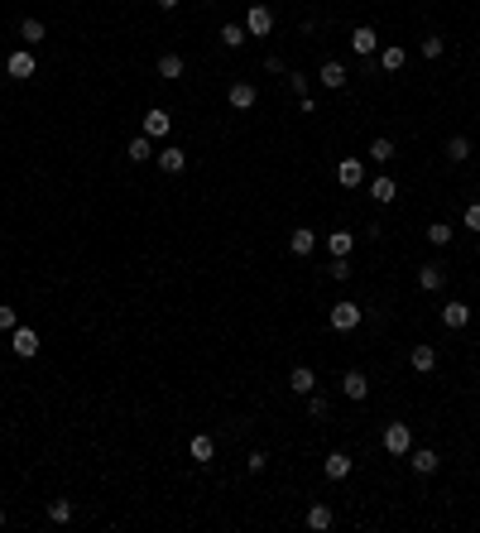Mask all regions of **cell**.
<instances>
[{
    "label": "cell",
    "mask_w": 480,
    "mask_h": 533,
    "mask_svg": "<svg viewBox=\"0 0 480 533\" xmlns=\"http://www.w3.org/2000/svg\"><path fill=\"white\" fill-rule=\"evenodd\" d=\"M379 442H384V452L389 456H408L413 452V432H408V423H389Z\"/></svg>",
    "instance_id": "6da1fadb"
},
{
    "label": "cell",
    "mask_w": 480,
    "mask_h": 533,
    "mask_svg": "<svg viewBox=\"0 0 480 533\" xmlns=\"http://www.w3.org/2000/svg\"><path fill=\"white\" fill-rule=\"evenodd\" d=\"M245 29H250V34H260V39H265V34H274V10H269V5H250Z\"/></svg>",
    "instance_id": "7a4b0ae2"
},
{
    "label": "cell",
    "mask_w": 480,
    "mask_h": 533,
    "mask_svg": "<svg viewBox=\"0 0 480 533\" xmlns=\"http://www.w3.org/2000/svg\"><path fill=\"white\" fill-rule=\"evenodd\" d=\"M5 73L15 82H25V77H34V54H25V49H15V54L5 58Z\"/></svg>",
    "instance_id": "3957f363"
},
{
    "label": "cell",
    "mask_w": 480,
    "mask_h": 533,
    "mask_svg": "<svg viewBox=\"0 0 480 533\" xmlns=\"http://www.w3.org/2000/svg\"><path fill=\"white\" fill-rule=\"evenodd\" d=\"M173 130V115H168V111H144V134H149V139H163V134Z\"/></svg>",
    "instance_id": "277c9868"
},
{
    "label": "cell",
    "mask_w": 480,
    "mask_h": 533,
    "mask_svg": "<svg viewBox=\"0 0 480 533\" xmlns=\"http://www.w3.org/2000/svg\"><path fill=\"white\" fill-rule=\"evenodd\" d=\"M331 327H336V332H355V327H360V308H355V303H336V308H331Z\"/></svg>",
    "instance_id": "5b68a950"
},
{
    "label": "cell",
    "mask_w": 480,
    "mask_h": 533,
    "mask_svg": "<svg viewBox=\"0 0 480 533\" xmlns=\"http://www.w3.org/2000/svg\"><path fill=\"white\" fill-rule=\"evenodd\" d=\"M10 346H15V356H20V360H34V356H39V332L15 327V341H10Z\"/></svg>",
    "instance_id": "8992f818"
},
{
    "label": "cell",
    "mask_w": 480,
    "mask_h": 533,
    "mask_svg": "<svg viewBox=\"0 0 480 533\" xmlns=\"http://www.w3.org/2000/svg\"><path fill=\"white\" fill-rule=\"evenodd\" d=\"M341 394H346V399H355V403H360V399H365V394H370V380H365V375H360V370H346V375H341Z\"/></svg>",
    "instance_id": "52a82bcc"
},
{
    "label": "cell",
    "mask_w": 480,
    "mask_h": 533,
    "mask_svg": "<svg viewBox=\"0 0 480 533\" xmlns=\"http://www.w3.org/2000/svg\"><path fill=\"white\" fill-rule=\"evenodd\" d=\"M336 178H341V187H360L365 183V163L360 159H341L336 163Z\"/></svg>",
    "instance_id": "ba28073f"
},
{
    "label": "cell",
    "mask_w": 480,
    "mask_h": 533,
    "mask_svg": "<svg viewBox=\"0 0 480 533\" xmlns=\"http://www.w3.org/2000/svg\"><path fill=\"white\" fill-rule=\"evenodd\" d=\"M408 365H413L418 375H432L437 370V346H413L408 351Z\"/></svg>",
    "instance_id": "9c48e42d"
},
{
    "label": "cell",
    "mask_w": 480,
    "mask_h": 533,
    "mask_svg": "<svg viewBox=\"0 0 480 533\" xmlns=\"http://www.w3.org/2000/svg\"><path fill=\"white\" fill-rule=\"evenodd\" d=\"M317 82H322V87H327V92H341V87H346V68H341V63L331 58V63H322Z\"/></svg>",
    "instance_id": "30bf717a"
},
{
    "label": "cell",
    "mask_w": 480,
    "mask_h": 533,
    "mask_svg": "<svg viewBox=\"0 0 480 533\" xmlns=\"http://www.w3.org/2000/svg\"><path fill=\"white\" fill-rule=\"evenodd\" d=\"M350 49H355V54H374V49H379V34H374L370 25H355L350 29Z\"/></svg>",
    "instance_id": "8fae6325"
},
{
    "label": "cell",
    "mask_w": 480,
    "mask_h": 533,
    "mask_svg": "<svg viewBox=\"0 0 480 533\" xmlns=\"http://www.w3.org/2000/svg\"><path fill=\"white\" fill-rule=\"evenodd\" d=\"M226 101H231V106H236V111H250V106H255V101H260V92H255L250 82H236V87L226 92Z\"/></svg>",
    "instance_id": "7c38bea8"
},
{
    "label": "cell",
    "mask_w": 480,
    "mask_h": 533,
    "mask_svg": "<svg viewBox=\"0 0 480 533\" xmlns=\"http://www.w3.org/2000/svg\"><path fill=\"white\" fill-rule=\"evenodd\" d=\"M408 466H413L418 476H432V471L442 466V456L432 452V447H423V452H408Z\"/></svg>",
    "instance_id": "4fadbf2b"
},
{
    "label": "cell",
    "mask_w": 480,
    "mask_h": 533,
    "mask_svg": "<svg viewBox=\"0 0 480 533\" xmlns=\"http://www.w3.org/2000/svg\"><path fill=\"white\" fill-rule=\"evenodd\" d=\"M154 159H159L163 173H183V168H187V149H173V144H163V154H154Z\"/></svg>",
    "instance_id": "5bb4252c"
},
{
    "label": "cell",
    "mask_w": 480,
    "mask_h": 533,
    "mask_svg": "<svg viewBox=\"0 0 480 533\" xmlns=\"http://www.w3.org/2000/svg\"><path fill=\"white\" fill-rule=\"evenodd\" d=\"M442 284H447V269H442V265H423V269H418V289L437 294Z\"/></svg>",
    "instance_id": "9a60e30c"
},
{
    "label": "cell",
    "mask_w": 480,
    "mask_h": 533,
    "mask_svg": "<svg viewBox=\"0 0 480 533\" xmlns=\"http://www.w3.org/2000/svg\"><path fill=\"white\" fill-rule=\"evenodd\" d=\"M289 389H293V394H303V399H308V394L317 389V375L308 370V365H298V370L289 375Z\"/></svg>",
    "instance_id": "2e32d148"
},
{
    "label": "cell",
    "mask_w": 480,
    "mask_h": 533,
    "mask_svg": "<svg viewBox=\"0 0 480 533\" xmlns=\"http://www.w3.org/2000/svg\"><path fill=\"white\" fill-rule=\"evenodd\" d=\"M187 452H192V461H202V466H207V461H212V456H216V442H212V437H207V432H197V437L187 442Z\"/></svg>",
    "instance_id": "e0dca14e"
},
{
    "label": "cell",
    "mask_w": 480,
    "mask_h": 533,
    "mask_svg": "<svg viewBox=\"0 0 480 533\" xmlns=\"http://www.w3.org/2000/svg\"><path fill=\"white\" fill-rule=\"evenodd\" d=\"M322 471H327L331 480H346V476H350V456H346V452H331L327 461H322Z\"/></svg>",
    "instance_id": "ac0fdd59"
},
{
    "label": "cell",
    "mask_w": 480,
    "mask_h": 533,
    "mask_svg": "<svg viewBox=\"0 0 480 533\" xmlns=\"http://www.w3.org/2000/svg\"><path fill=\"white\" fill-rule=\"evenodd\" d=\"M331 519H336L331 505H312V509H308V529H312V533H327V529H331Z\"/></svg>",
    "instance_id": "d6986e66"
},
{
    "label": "cell",
    "mask_w": 480,
    "mask_h": 533,
    "mask_svg": "<svg viewBox=\"0 0 480 533\" xmlns=\"http://www.w3.org/2000/svg\"><path fill=\"white\" fill-rule=\"evenodd\" d=\"M370 197L379 202V207H389V202L399 197V187H394V178H374V183H370Z\"/></svg>",
    "instance_id": "ffe728a7"
},
{
    "label": "cell",
    "mask_w": 480,
    "mask_h": 533,
    "mask_svg": "<svg viewBox=\"0 0 480 533\" xmlns=\"http://www.w3.org/2000/svg\"><path fill=\"white\" fill-rule=\"evenodd\" d=\"M312 245H317V236H312L308 226H298L293 236H289V250H293V255H312Z\"/></svg>",
    "instance_id": "44dd1931"
},
{
    "label": "cell",
    "mask_w": 480,
    "mask_h": 533,
    "mask_svg": "<svg viewBox=\"0 0 480 533\" xmlns=\"http://www.w3.org/2000/svg\"><path fill=\"white\" fill-rule=\"evenodd\" d=\"M327 250H331V255H350V250H355V231H331V236H327Z\"/></svg>",
    "instance_id": "7402d4cb"
},
{
    "label": "cell",
    "mask_w": 480,
    "mask_h": 533,
    "mask_svg": "<svg viewBox=\"0 0 480 533\" xmlns=\"http://www.w3.org/2000/svg\"><path fill=\"white\" fill-rule=\"evenodd\" d=\"M183 73H187L183 54H163V58H159V77H168V82H173V77H183Z\"/></svg>",
    "instance_id": "603a6c76"
},
{
    "label": "cell",
    "mask_w": 480,
    "mask_h": 533,
    "mask_svg": "<svg viewBox=\"0 0 480 533\" xmlns=\"http://www.w3.org/2000/svg\"><path fill=\"white\" fill-rule=\"evenodd\" d=\"M442 322H447V327H466V322H471V308H466V303H447V308H442Z\"/></svg>",
    "instance_id": "cb8c5ba5"
},
{
    "label": "cell",
    "mask_w": 480,
    "mask_h": 533,
    "mask_svg": "<svg viewBox=\"0 0 480 533\" xmlns=\"http://www.w3.org/2000/svg\"><path fill=\"white\" fill-rule=\"evenodd\" d=\"M447 159H452V163L471 159V139H466V134H452V139H447Z\"/></svg>",
    "instance_id": "d4e9b609"
},
{
    "label": "cell",
    "mask_w": 480,
    "mask_h": 533,
    "mask_svg": "<svg viewBox=\"0 0 480 533\" xmlns=\"http://www.w3.org/2000/svg\"><path fill=\"white\" fill-rule=\"evenodd\" d=\"M403 63H408V54H403L399 44H389V49H384V54H379V68H384V73H399Z\"/></svg>",
    "instance_id": "484cf974"
},
{
    "label": "cell",
    "mask_w": 480,
    "mask_h": 533,
    "mask_svg": "<svg viewBox=\"0 0 480 533\" xmlns=\"http://www.w3.org/2000/svg\"><path fill=\"white\" fill-rule=\"evenodd\" d=\"M125 159H130V163H144V159H154V149H149V134H139V139H130V149H125Z\"/></svg>",
    "instance_id": "4316f807"
},
{
    "label": "cell",
    "mask_w": 480,
    "mask_h": 533,
    "mask_svg": "<svg viewBox=\"0 0 480 533\" xmlns=\"http://www.w3.org/2000/svg\"><path fill=\"white\" fill-rule=\"evenodd\" d=\"M245 39H250V29L245 25H221V44H226V49H240Z\"/></svg>",
    "instance_id": "83f0119b"
},
{
    "label": "cell",
    "mask_w": 480,
    "mask_h": 533,
    "mask_svg": "<svg viewBox=\"0 0 480 533\" xmlns=\"http://www.w3.org/2000/svg\"><path fill=\"white\" fill-rule=\"evenodd\" d=\"M44 34H49L44 20H25V25H20V39H25V44H44Z\"/></svg>",
    "instance_id": "f1b7e54d"
},
{
    "label": "cell",
    "mask_w": 480,
    "mask_h": 533,
    "mask_svg": "<svg viewBox=\"0 0 480 533\" xmlns=\"http://www.w3.org/2000/svg\"><path fill=\"white\" fill-rule=\"evenodd\" d=\"M308 413H312V418H327V413H331V399L312 389V394H308Z\"/></svg>",
    "instance_id": "f546056e"
},
{
    "label": "cell",
    "mask_w": 480,
    "mask_h": 533,
    "mask_svg": "<svg viewBox=\"0 0 480 533\" xmlns=\"http://www.w3.org/2000/svg\"><path fill=\"white\" fill-rule=\"evenodd\" d=\"M427 240H432V245H452V226H447V221H432V226H427Z\"/></svg>",
    "instance_id": "4dcf8cb0"
},
{
    "label": "cell",
    "mask_w": 480,
    "mask_h": 533,
    "mask_svg": "<svg viewBox=\"0 0 480 533\" xmlns=\"http://www.w3.org/2000/svg\"><path fill=\"white\" fill-rule=\"evenodd\" d=\"M370 159L374 163H389V159H394V139H374V144H370Z\"/></svg>",
    "instance_id": "1f68e13d"
},
{
    "label": "cell",
    "mask_w": 480,
    "mask_h": 533,
    "mask_svg": "<svg viewBox=\"0 0 480 533\" xmlns=\"http://www.w3.org/2000/svg\"><path fill=\"white\" fill-rule=\"evenodd\" d=\"M49 519H53V524H68V519H72V500H53V505H49Z\"/></svg>",
    "instance_id": "d6a6232c"
},
{
    "label": "cell",
    "mask_w": 480,
    "mask_h": 533,
    "mask_svg": "<svg viewBox=\"0 0 480 533\" xmlns=\"http://www.w3.org/2000/svg\"><path fill=\"white\" fill-rule=\"evenodd\" d=\"M418 54H423V58H442V39H437V34H427L423 44H418Z\"/></svg>",
    "instance_id": "836d02e7"
},
{
    "label": "cell",
    "mask_w": 480,
    "mask_h": 533,
    "mask_svg": "<svg viewBox=\"0 0 480 533\" xmlns=\"http://www.w3.org/2000/svg\"><path fill=\"white\" fill-rule=\"evenodd\" d=\"M331 279H350V260L346 255H331V269H327Z\"/></svg>",
    "instance_id": "e575fe53"
},
{
    "label": "cell",
    "mask_w": 480,
    "mask_h": 533,
    "mask_svg": "<svg viewBox=\"0 0 480 533\" xmlns=\"http://www.w3.org/2000/svg\"><path fill=\"white\" fill-rule=\"evenodd\" d=\"M20 327V313L15 308H0V332H15Z\"/></svg>",
    "instance_id": "d590c367"
},
{
    "label": "cell",
    "mask_w": 480,
    "mask_h": 533,
    "mask_svg": "<svg viewBox=\"0 0 480 533\" xmlns=\"http://www.w3.org/2000/svg\"><path fill=\"white\" fill-rule=\"evenodd\" d=\"M245 466H250V471H265L269 456H265V452H250V456H245Z\"/></svg>",
    "instance_id": "8d00e7d4"
},
{
    "label": "cell",
    "mask_w": 480,
    "mask_h": 533,
    "mask_svg": "<svg viewBox=\"0 0 480 533\" xmlns=\"http://www.w3.org/2000/svg\"><path fill=\"white\" fill-rule=\"evenodd\" d=\"M289 87H293L298 96H308V77H303V73H289Z\"/></svg>",
    "instance_id": "74e56055"
},
{
    "label": "cell",
    "mask_w": 480,
    "mask_h": 533,
    "mask_svg": "<svg viewBox=\"0 0 480 533\" xmlns=\"http://www.w3.org/2000/svg\"><path fill=\"white\" fill-rule=\"evenodd\" d=\"M466 226H471V231H480V202H471V207H466Z\"/></svg>",
    "instance_id": "f35d334b"
},
{
    "label": "cell",
    "mask_w": 480,
    "mask_h": 533,
    "mask_svg": "<svg viewBox=\"0 0 480 533\" xmlns=\"http://www.w3.org/2000/svg\"><path fill=\"white\" fill-rule=\"evenodd\" d=\"M159 5H163V10H178V0H159Z\"/></svg>",
    "instance_id": "ab89813d"
},
{
    "label": "cell",
    "mask_w": 480,
    "mask_h": 533,
    "mask_svg": "<svg viewBox=\"0 0 480 533\" xmlns=\"http://www.w3.org/2000/svg\"><path fill=\"white\" fill-rule=\"evenodd\" d=\"M0 529H5V509H0Z\"/></svg>",
    "instance_id": "60d3db41"
}]
</instances>
